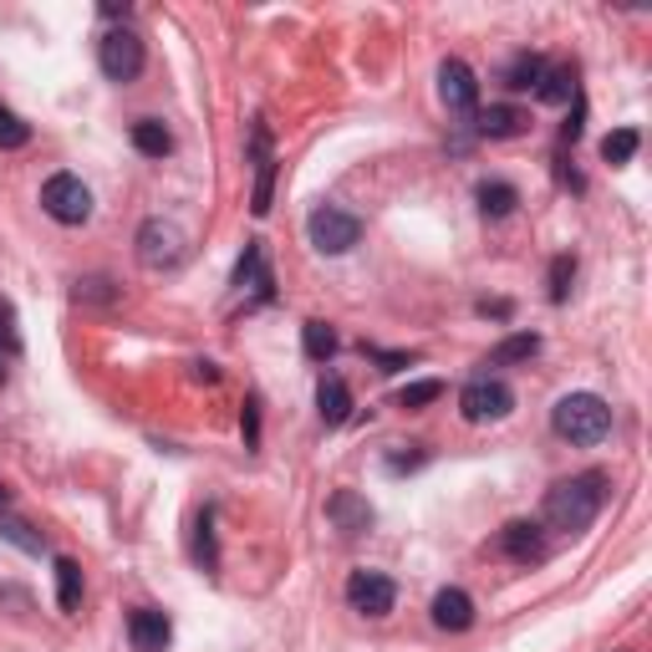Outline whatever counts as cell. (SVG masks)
Wrapping results in <instances>:
<instances>
[{
	"label": "cell",
	"instance_id": "1",
	"mask_svg": "<svg viewBox=\"0 0 652 652\" xmlns=\"http://www.w3.org/2000/svg\"><path fill=\"white\" fill-rule=\"evenodd\" d=\"M607 505V475L602 469H587V475H571L561 485H551L546 495V526L551 530H566V536H577L587 530Z\"/></svg>",
	"mask_w": 652,
	"mask_h": 652
},
{
	"label": "cell",
	"instance_id": "2",
	"mask_svg": "<svg viewBox=\"0 0 652 652\" xmlns=\"http://www.w3.org/2000/svg\"><path fill=\"white\" fill-rule=\"evenodd\" d=\"M551 428L566 444L591 449V444H602L607 434H612V408H607L597 393H571V398H561L551 408Z\"/></svg>",
	"mask_w": 652,
	"mask_h": 652
},
{
	"label": "cell",
	"instance_id": "3",
	"mask_svg": "<svg viewBox=\"0 0 652 652\" xmlns=\"http://www.w3.org/2000/svg\"><path fill=\"white\" fill-rule=\"evenodd\" d=\"M306 235H312V245L322 255H347L352 245L363 240V220L337 210V204H316L312 220H306Z\"/></svg>",
	"mask_w": 652,
	"mask_h": 652
},
{
	"label": "cell",
	"instance_id": "4",
	"mask_svg": "<svg viewBox=\"0 0 652 652\" xmlns=\"http://www.w3.org/2000/svg\"><path fill=\"white\" fill-rule=\"evenodd\" d=\"M41 210H47L57 225H88L92 189L77 174H51L47 184H41Z\"/></svg>",
	"mask_w": 652,
	"mask_h": 652
},
{
	"label": "cell",
	"instance_id": "5",
	"mask_svg": "<svg viewBox=\"0 0 652 652\" xmlns=\"http://www.w3.org/2000/svg\"><path fill=\"white\" fill-rule=\"evenodd\" d=\"M98 67L108 82H133V77L143 72V37L139 31H108L98 47Z\"/></svg>",
	"mask_w": 652,
	"mask_h": 652
},
{
	"label": "cell",
	"instance_id": "6",
	"mask_svg": "<svg viewBox=\"0 0 652 652\" xmlns=\"http://www.w3.org/2000/svg\"><path fill=\"white\" fill-rule=\"evenodd\" d=\"M139 261L149 271H174L184 261V230L174 220H143L139 230Z\"/></svg>",
	"mask_w": 652,
	"mask_h": 652
},
{
	"label": "cell",
	"instance_id": "7",
	"mask_svg": "<svg viewBox=\"0 0 652 652\" xmlns=\"http://www.w3.org/2000/svg\"><path fill=\"white\" fill-rule=\"evenodd\" d=\"M515 408V393L505 388L500 377H475L465 393H459V414L469 424H495V418H510Z\"/></svg>",
	"mask_w": 652,
	"mask_h": 652
},
{
	"label": "cell",
	"instance_id": "8",
	"mask_svg": "<svg viewBox=\"0 0 652 652\" xmlns=\"http://www.w3.org/2000/svg\"><path fill=\"white\" fill-rule=\"evenodd\" d=\"M347 602H352V612H363V617H388L393 602H398V587H393V577H383V571H352Z\"/></svg>",
	"mask_w": 652,
	"mask_h": 652
},
{
	"label": "cell",
	"instance_id": "9",
	"mask_svg": "<svg viewBox=\"0 0 652 652\" xmlns=\"http://www.w3.org/2000/svg\"><path fill=\"white\" fill-rule=\"evenodd\" d=\"M439 98L449 102V113H475L479 108V77L465 62H444L439 67Z\"/></svg>",
	"mask_w": 652,
	"mask_h": 652
},
{
	"label": "cell",
	"instance_id": "10",
	"mask_svg": "<svg viewBox=\"0 0 652 652\" xmlns=\"http://www.w3.org/2000/svg\"><path fill=\"white\" fill-rule=\"evenodd\" d=\"M326 520H332L342 536H363V530H373V505H367L357 489H337V495L326 500Z\"/></svg>",
	"mask_w": 652,
	"mask_h": 652
},
{
	"label": "cell",
	"instance_id": "11",
	"mask_svg": "<svg viewBox=\"0 0 652 652\" xmlns=\"http://www.w3.org/2000/svg\"><path fill=\"white\" fill-rule=\"evenodd\" d=\"M500 551L520 566L546 561V530H540L536 520H510V526L500 530Z\"/></svg>",
	"mask_w": 652,
	"mask_h": 652
},
{
	"label": "cell",
	"instance_id": "12",
	"mask_svg": "<svg viewBox=\"0 0 652 652\" xmlns=\"http://www.w3.org/2000/svg\"><path fill=\"white\" fill-rule=\"evenodd\" d=\"M128 638H133L139 652H163L169 638H174V622H169L159 607H139V612L128 617Z\"/></svg>",
	"mask_w": 652,
	"mask_h": 652
},
{
	"label": "cell",
	"instance_id": "13",
	"mask_svg": "<svg viewBox=\"0 0 652 652\" xmlns=\"http://www.w3.org/2000/svg\"><path fill=\"white\" fill-rule=\"evenodd\" d=\"M434 628H444V632H469L475 628V602H469V591L444 587L439 597H434Z\"/></svg>",
	"mask_w": 652,
	"mask_h": 652
},
{
	"label": "cell",
	"instance_id": "14",
	"mask_svg": "<svg viewBox=\"0 0 652 652\" xmlns=\"http://www.w3.org/2000/svg\"><path fill=\"white\" fill-rule=\"evenodd\" d=\"M271 194H276V159H271V139H265V128H255V200L251 210L271 214Z\"/></svg>",
	"mask_w": 652,
	"mask_h": 652
},
{
	"label": "cell",
	"instance_id": "15",
	"mask_svg": "<svg viewBox=\"0 0 652 652\" xmlns=\"http://www.w3.org/2000/svg\"><path fill=\"white\" fill-rule=\"evenodd\" d=\"M316 408H322L326 428H342L352 418V388L342 383V377H322V388H316Z\"/></svg>",
	"mask_w": 652,
	"mask_h": 652
},
{
	"label": "cell",
	"instance_id": "16",
	"mask_svg": "<svg viewBox=\"0 0 652 652\" xmlns=\"http://www.w3.org/2000/svg\"><path fill=\"white\" fill-rule=\"evenodd\" d=\"M475 200H479V214H485V220H505V214H515V204H520V189L505 184V179H485V184L475 189Z\"/></svg>",
	"mask_w": 652,
	"mask_h": 652
},
{
	"label": "cell",
	"instance_id": "17",
	"mask_svg": "<svg viewBox=\"0 0 652 652\" xmlns=\"http://www.w3.org/2000/svg\"><path fill=\"white\" fill-rule=\"evenodd\" d=\"M526 128H530V118L520 113V108H510V102H500V108L479 113V133H485V139H520Z\"/></svg>",
	"mask_w": 652,
	"mask_h": 652
},
{
	"label": "cell",
	"instance_id": "18",
	"mask_svg": "<svg viewBox=\"0 0 652 652\" xmlns=\"http://www.w3.org/2000/svg\"><path fill=\"white\" fill-rule=\"evenodd\" d=\"M235 286L240 291L255 286V291H261V302L271 296V286H276V281H271V271H265V251L255 245V240L245 245V255H240V265H235Z\"/></svg>",
	"mask_w": 652,
	"mask_h": 652
},
{
	"label": "cell",
	"instance_id": "19",
	"mask_svg": "<svg viewBox=\"0 0 652 652\" xmlns=\"http://www.w3.org/2000/svg\"><path fill=\"white\" fill-rule=\"evenodd\" d=\"M133 149H139L143 159H163V153H174V133H169L159 118H139V123H133Z\"/></svg>",
	"mask_w": 652,
	"mask_h": 652
},
{
	"label": "cell",
	"instance_id": "20",
	"mask_svg": "<svg viewBox=\"0 0 652 652\" xmlns=\"http://www.w3.org/2000/svg\"><path fill=\"white\" fill-rule=\"evenodd\" d=\"M536 352H540V337H536V332H515V337H505L500 347L489 352L485 367H515V363H530Z\"/></svg>",
	"mask_w": 652,
	"mask_h": 652
},
{
	"label": "cell",
	"instance_id": "21",
	"mask_svg": "<svg viewBox=\"0 0 652 652\" xmlns=\"http://www.w3.org/2000/svg\"><path fill=\"white\" fill-rule=\"evenodd\" d=\"M540 77H546V62H540V57H530V51H520V57L505 67V88H510V92H536Z\"/></svg>",
	"mask_w": 652,
	"mask_h": 652
},
{
	"label": "cell",
	"instance_id": "22",
	"mask_svg": "<svg viewBox=\"0 0 652 652\" xmlns=\"http://www.w3.org/2000/svg\"><path fill=\"white\" fill-rule=\"evenodd\" d=\"M57 602H62V612H77V607H82V566H77L72 556L57 561Z\"/></svg>",
	"mask_w": 652,
	"mask_h": 652
},
{
	"label": "cell",
	"instance_id": "23",
	"mask_svg": "<svg viewBox=\"0 0 652 652\" xmlns=\"http://www.w3.org/2000/svg\"><path fill=\"white\" fill-rule=\"evenodd\" d=\"M302 347H306L312 363H332V357H337V332H332L326 322H306L302 326Z\"/></svg>",
	"mask_w": 652,
	"mask_h": 652
},
{
	"label": "cell",
	"instance_id": "24",
	"mask_svg": "<svg viewBox=\"0 0 652 652\" xmlns=\"http://www.w3.org/2000/svg\"><path fill=\"white\" fill-rule=\"evenodd\" d=\"M536 92L546 102H571L577 98V72H571V67H546V77H540Z\"/></svg>",
	"mask_w": 652,
	"mask_h": 652
},
{
	"label": "cell",
	"instance_id": "25",
	"mask_svg": "<svg viewBox=\"0 0 652 652\" xmlns=\"http://www.w3.org/2000/svg\"><path fill=\"white\" fill-rule=\"evenodd\" d=\"M638 128H617V133H607L602 139V159L607 163H632L638 159Z\"/></svg>",
	"mask_w": 652,
	"mask_h": 652
},
{
	"label": "cell",
	"instance_id": "26",
	"mask_svg": "<svg viewBox=\"0 0 652 652\" xmlns=\"http://www.w3.org/2000/svg\"><path fill=\"white\" fill-rule=\"evenodd\" d=\"M194 561H200L204 571H214V566H220V551H214V515L210 510H204L200 526H194Z\"/></svg>",
	"mask_w": 652,
	"mask_h": 652
},
{
	"label": "cell",
	"instance_id": "27",
	"mask_svg": "<svg viewBox=\"0 0 652 652\" xmlns=\"http://www.w3.org/2000/svg\"><path fill=\"white\" fill-rule=\"evenodd\" d=\"M571 281H577V261H571V255H556L551 261V302L556 306L571 296Z\"/></svg>",
	"mask_w": 652,
	"mask_h": 652
},
{
	"label": "cell",
	"instance_id": "28",
	"mask_svg": "<svg viewBox=\"0 0 652 652\" xmlns=\"http://www.w3.org/2000/svg\"><path fill=\"white\" fill-rule=\"evenodd\" d=\"M31 143V123L11 113V108H0V149H26Z\"/></svg>",
	"mask_w": 652,
	"mask_h": 652
},
{
	"label": "cell",
	"instance_id": "29",
	"mask_svg": "<svg viewBox=\"0 0 652 652\" xmlns=\"http://www.w3.org/2000/svg\"><path fill=\"white\" fill-rule=\"evenodd\" d=\"M439 398H444V383L428 377V383H408V388L398 393V408H424V403H439Z\"/></svg>",
	"mask_w": 652,
	"mask_h": 652
},
{
	"label": "cell",
	"instance_id": "30",
	"mask_svg": "<svg viewBox=\"0 0 652 652\" xmlns=\"http://www.w3.org/2000/svg\"><path fill=\"white\" fill-rule=\"evenodd\" d=\"M0 352L6 357H16L21 352V326H16V306L0 296Z\"/></svg>",
	"mask_w": 652,
	"mask_h": 652
},
{
	"label": "cell",
	"instance_id": "31",
	"mask_svg": "<svg viewBox=\"0 0 652 652\" xmlns=\"http://www.w3.org/2000/svg\"><path fill=\"white\" fill-rule=\"evenodd\" d=\"M77 302H118V291L108 276H88V281H77Z\"/></svg>",
	"mask_w": 652,
	"mask_h": 652
},
{
	"label": "cell",
	"instance_id": "32",
	"mask_svg": "<svg viewBox=\"0 0 652 652\" xmlns=\"http://www.w3.org/2000/svg\"><path fill=\"white\" fill-rule=\"evenodd\" d=\"M0 536H6V540H16L21 551H41V546H47V540H41V536H31V526H21V520H0Z\"/></svg>",
	"mask_w": 652,
	"mask_h": 652
},
{
	"label": "cell",
	"instance_id": "33",
	"mask_svg": "<svg viewBox=\"0 0 652 652\" xmlns=\"http://www.w3.org/2000/svg\"><path fill=\"white\" fill-rule=\"evenodd\" d=\"M245 449H261V403H245Z\"/></svg>",
	"mask_w": 652,
	"mask_h": 652
},
{
	"label": "cell",
	"instance_id": "34",
	"mask_svg": "<svg viewBox=\"0 0 652 652\" xmlns=\"http://www.w3.org/2000/svg\"><path fill=\"white\" fill-rule=\"evenodd\" d=\"M367 357H377V363H383V373H403V367L414 363V357H403V352H377V347H367Z\"/></svg>",
	"mask_w": 652,
	"mask_h": 652
},
{
	"label": "cell",
	"instance_id": "35",
	"mask_svg": "<svg viewBox=\"0 0 652 652\" xmlns=\"http://www.w3.org/2000/svg\"><path fill=\"white\" fill-rule=\"evenodd\" d=\"M418 465H424V454H393V459H388L393 475H403V469H418Z\"/></svg>",
	"mask_w": 652,
	"mask_h": 652
},
{
	"label": "cell",
	"instance_id": "36",
	"mask_svg": "<svg viewBox=\"0 0 652 652\" xmlns=\"http://www.w3.org/2000/svg\"><path fill=\"white\" fill-rule=\"evenodd\" d=\"M479 312L485 316H510V302H479Z\"/></svg>",
	"mask_w": 652,
	"mask_h": 652
},
{
	"label": "cell",
	"instance_id": "37",
	"mask_svg": "<svg viewBox=\"0 0 652 652\" xmlns=\"http://www.w3.org/2000/svg\"><path fill=\"white\" fill-rule=\"evenodd\" d=\"M6 505H11V495H6V485H0V510H6Z\"/></svg>",
	"mask_w": 652,
	"mask_h": 652
}]
</instances>
